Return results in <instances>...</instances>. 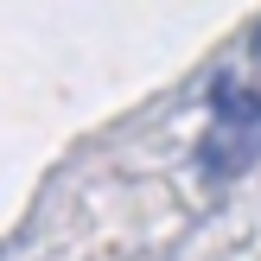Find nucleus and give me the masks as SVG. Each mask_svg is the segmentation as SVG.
<instances>
[{
	"label": "nucleus",
	"instance_id": "obj_1",
	"mask_svg": "<svg viewBox=\"0 0 261 261\" xmlns=\"http://www.w3.org/2000/svg\"><path fill=\"white\" fill-rule=\"evenodd\" d=\"M261 153V25L229 51L211 83V134H204V178H236Z\"/></svg>",
	"mask_w": 261,
	"mask_h": 261
}]
</instances>
